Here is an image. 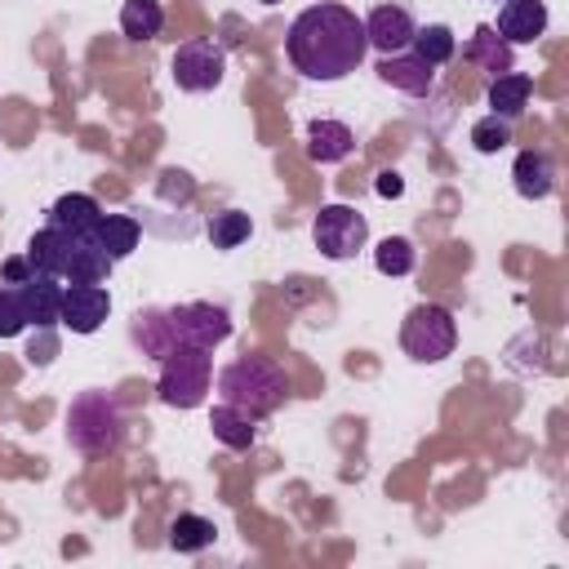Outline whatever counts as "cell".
Masks as SVG:
<instances>
[{
    "instance_id": "6da1fadb",
    "label": "cell",
    "mask_w": 569,
    "mask_h": 569,
    "mask_svg": "<svg viewBox=\"0 0 569 569\" xmlns=\"http://www.w3.org/2000/svg\"><path fill=\"white\" fill-rule=\"evenodd\" d=\"M284 53H289L293 71H302L307 80H342V76H351V71L365 62V53H369L365 18H356L347 4L320 0V4L302 9V13L289 22Z\"/></svg>"
},
{
    "instance_id": "7a4b0ae2",
    "label": "cell",
    "mask_w": 569,
    "mask_h": 569,
    "mask_svg": "<svg viewBox=\"0 0 569 569\" xmlns=\"http://www.w3.org/2000/svg\"><path fill=\"white\" fill-rule=\"evenodd\" d=\"M218 396L258 422V418H267V413H276V409L284 405L289 378H284V369H280L276 360H267V356H240V360H231V365L218 373Z\"/></svg>"
},
{
    "instance_id": "3957f363",
    "label": "cell",
    "mask_w": 569,
    "mask_h": 569,
    "mask_svg": "<svg viewBox=\"0 0 569 569\" xmlns=\"http://www.w3.org/2000/svg\"><path fill=\"white\" fill-rule=\"evenodd\" d=\"M67 440L80 453H111L120 445V409L107 391H84L71 400L67 413Z\"/></svg>"
},
{
    "instance_id": "277c9868",
    "label": "cell",
    "mask_w": 569,
    "mask_h": 569,
    "mask_svg": "<svg viewBox=\"0 0 569 569\" xmlns=\"http://www.w3.org/2000/svg\"><path fill=\"white\" fill-rule=\"evenodd\" d=\"M453 342H458V325L440 302H418L400 325V347L422 365L445 360L453 351Z\"/></svg>"
},
{
    "instance_id": "5b68a950",
    "label": "cell",
    "mask_w": 569,
    "mask_h": 569,
    "mask_svg": "<svg viewBox=\"0 0 569 569\" xmlns=\"http://www.w3.org/2000/svg\"><path fill=\"white\" fill-rule=\"evenodd\" d=\"M209 378H213V365L204 347H173L160 369V400L173 409H196L209 391Z\"/></svg>"
},
{
    "instance_id": "8992f818",
    "label": "cell",
    "mask_w": 569,
    "mask_h": 569,
    "mask_svg": "<svg viewBox=\"0 0 569 569\" xmlns=\"http://www.w3.org/2000/svg\"><path fill=\"white\" fill-rule=\"evenodd\" d=\"M160 316H164V329H169L173 347H204V351H213L231 333L227 311L213 307V302H182V307H169Z\"/></svg>"
},
{
    "instance_id": "52a82bcc",
    "label": "cell",
    "mask_w": 569,
    "mask_h": 569,
    "mask_svg": "<svg viewBox=\"0 0 569 569\" xmlns=\"http://www.w3.org/2000/svg\"><path fill=\"white\" fill-rule=\"evenodd\" d=\"M311 236H316V249H320L325 258L342 262V258H356V253L365 249L369 222H365V213H356L351 204H325V209L316 213Z\"/></svg>"
},
{
    "instance_id": "ba28073f",
    "label": "cell",
    "mask_w": 569,
    "mask_h": 569,
    "mask_svg": "<svg viewBox=\"0 0 569 569\" xmlns=\"http://www.w3.org/2000/svg\"><path fill=\"white\" fill-rule=\"evenodd\" d=\"M222 71H227V53H222V44H213V40H187V44H178L173 58H169V76H173V84L187 89V93L218 89V84H222Z\"/></svg>"
},
{
    "instance_id": "9c48e42d",
    "label": "cell",
    "mask_w": 569,
    "mask_h": 569,
    "mask_svg": "<svg viewBox=\"0 0 569 569\" xmlns=\"http://www.w3.org/2000/svg\"><path fill=\"white\" fill-rule=\"evenodd\" d=\"M107 311H111V298L102 284H62L58 325H67L71 333H98Z\"/></svg>"
},
{
    "instance_id": "30bf717a",
    "label": "cell",
    "mask_w": 569,
    "mask_h": 569,
    "mask_svg": "<svg viewBox=\"0 0 569 569\" xmlns=\"http://www.w3.org/2000/svg\"><path fill=\"white\" fill-rule=\"evenodd\" d=\"M413 18H409V9L405 4H378L369 18H365V40H369V49H378V53H400V49H409V40H413Z\"/></svg>"
},
{
    "instance_id": "8fae6325",
    "label": "cell",
    "mask_w": 569,
    "mask_h": 569,
    "mask_svg": "<svg viewBox=\"0 0 569 569\" xmlns=\"http://www.w3.org/2000/svg\"><path fill=\"white\" fill-rule=\"evenodd\" d=\"M493 31H498L507 44H533V40L547 31V4H542V0H502Z\"/></svg>"
},
{
    "instance_id": "7c38bea8",
    "label": "cell",
    "mask_w": 569,
    "mask_h": 569,
    "mask_svg": "<svg viewBox=\"0 0 569 569\" xmlns=\"http://www.w3.org/2000/svg\"><path fill=\"white\" fill-rule=\"evenodd\" d=\"M378 76H382V84H391V89H400V93H427L431 89V80H436V67L431 62H422L413 49H400V53H382V62H378Z\"/></svg>"
},
{
    "instance_id": "4fadbf2b",
    "label": "cell",
    "mask_w": 569,
    "mask_h": 569,
    "mask_svg": "<svg viewBox=\"0 0 569 569\" xmlns=\"http://www.w3.org/2000/svg\"><path fill=\"white\" fill-rule=\"evenodd\" d=\"M18 293H22L27 325H36V329L58 325V307H62V280H58V276L36 271L31 280H22V284H18Z\"/></svg>"
},
{
    "instance_id": "5bb4252c",
    "label": "cell",
    "mask_w": 569,
    "mask_h": 569,
    "mask_svg": "<svg viewBox=\"0 0 569 569\" xmlns=\"http://www.w3.org/2000/svg\"><path fill=\"white\" fill-rule=\"evenodd\" d=\"M111 258H107V249L93 240V231L89 236H76L71 240V258H67V271H62V284H102L107 276H111Z\"/></svg>"
},
{
    "instance_id": "9a60e30c",
    "label": "cell",
    "mask_w": 569,
    "mask_h": 569,
    "mask_svg": "<svg viewBox=\"0 0 569 569\" xmlns=\"http://www.w3.org/2000/svg\"><path fill=\"white\" fill-rule=\"evenodd\" d=\"M71 240H76V231H62V227H40L31 240H27V262L36 267V271H44V276H58L62 280V271H67V258H71Z\"/></svg>"
},
{
    "instance_id": "2e32d148",
    "label": "cell",
    "mask_w": 569,
    "mask_h": 569,
    "mask_svg": "<svg viewBox=\"0 0 569 569\" xmlns=\"http://www.w3.org/2000/svg\"><path fill=\"white\" fill-rule=\"evenodd\" d=\"M351 147H356V138L342 120H311L307 124V156L316 164H338L351 156Z\"/></svg>"
},
{
    "instance_id": "e0dca14e",
    "label": "cell",
    "mask_w": 569,
    "mask_h": 569,
    "mask_svg": "<svg viewBox=\"0 0 569 569\" xmlns=\"http://www.w3.org/2000/svg\"><path fill=\"white\" fill-rule=\"evenodd\" d=\"M511 178H516V191L525 200H547L551 187H556V164L542 151H520L516 164H511Z\"/></svg>"
},
{
    "instance_id": "ac0fdd59",
    "label": "cell",
    "mask_w": 569,
    "mask_h": 569,
    "mask_svg": "<svg viewBox=\"0 0 569 569\" xmlns=\"http://www.w3.org/2000/svg\"><path fill=\"white\" fill-rule=\"evenodd\" d=\"M98 218H102V204L93 196H84V191H67L49 209V222L62 227V231H76V236H89L98 227Z\"/></svg>"
},
{
    "instance_id": "d6986e66",
    "label": "cell",
    "mask_w": 569,
    "mask_h": 569,
    "mask_svg": "<svg viewBox=\"0 0 569 569\" xmlns=\"http://www.w3.org/2000/svg\"><path fill=\"white\" fill-rule=\"evenodd\" d=\"M529 89H533V80H529L525 71H502V76H493V80H489V107H493V116L516 120V116L529 107Z\"/></svg>"
},
{
    "instance_id": "ffe728a7",
    "label": "cell",
    "mask_w": 569,
    "mask_h": 569,
    "mask_svg": "<svg viewBox=\"0 0 569 569\" xmlns=\"http://www.w3.org/2000/svg\"><path fill=\"white\" fill-rule=\"evenodd\" d=\"M93 240L107 249L111 262H120V258H129L138 249V222L129 213H102L98 227H93Z\"/></svg>"
},
{
    "instance_id": "44dd1931",
    "label": "cell",
    "mask_w": 569,
    "mask_h": 569,
    "mask_svg": "<svg viewBox=\"0 0 569 569\" xmlns=\"http://www.w3.org/2000/svg\"><path fill=\"white\" fill-rule=\"evenodd\" d=\"M209 427H213V436L227 445V449H249L253 445V436H258V427H253V418L249 413H240L236 405H213V413H209Z\"/></svg>"
},
{
    "instance_id": "7402d4cb",
    "label": "cell",
    "mask_w": 569,
    "mask_h": 569,
    "mask_svg": "<svg viewBox=\"0 0 569 569\" xmlns=\"http://www.w3.org/2000/svg\"><path fill=\"white\" fill-rule=\"evenodd\" d=\"M213 538H218V529H213V520L209 516H196V511H182V516H173L169 520V547L173 551H204V547H213Z\"/></svg>"
},
{
    "instance_id": "603a6c76",
    "label": "cell",
    "mask_w": 569,
    "mask_h": 569,
    "mask_svg": "<svg viewBox=\"0 0 569 569\" xmlns=\"http://www.w3.org/2000/svg\"><path fill=\"white\" fill-rule=\"evenodd\" d=\"M164 27V9L160 0H124L120 4V31L129 40H156Z\"/></svg>"
},
{
    "instance_id": "cb8c5ba5",
    "label": "cell",
    "mask_w": 569,
    "mask_h": 569,
    "mask_svg": "<svg viewBox=\"0 0 569 569\" xmlns=\"http://www.w3.org/2000/svg\"><path fill=\"white\" fill-rule=\"evenodd\" d=\"M467 58L471 62H480L485 71H493V76H502V71H511V44L493 31V27H476V36H471V49H467Z\"/></svg>"
},
{
    "instance_id": "d4e9b609",
    "label": "cell",
    "mask_w": 569,
    "mask_h": 569,
    "mask_svg": "<svg viewBox=\"0 0 569 569\" xmlns=\"http://www.w3.org/2000/svg\"><path fill=\"white\" fill-rule=\"evenodd\" d=\"M409 49H413L422 62L440 67V62H449V58H453V31H449V27H440V22L418 27V31H413V40H409Z\"/></svg>"
},
{
    "instance_id": "484cf974",
    "label": "cell",
    "mask_w": 569,
    "mask_h": 569,
    "mask_svg": "<svg viewBox=\"0 0 569 569\" xmlns=\"http://www.w3.org/2000/svg\"><path fill=\"white\" fill-rule=\"evenodd\" d=\"M249 231H253V222L240 209H222V213L209 218V244L213 249H236V244L249 240Z\"/></svg>"
},
{
    "instance_id": "4316f807",
    "label": "cell",
    "mask_w": 569,
    "mask_h": 569,
    "mask_svg": "<svg viewBox=\"0 0 569 569\" xmlns=\"http://www.w3.org/2000/svg\"><path fill=\"white\" fill-rule=\"evenodd\" d=\"M413 262H418V253H413V244H409L405 236H387V240H378V249H373V267H378L382 276H409Z\"/></svg>"
},
{
    "instance_id": "83f0119b",
    "label": "cell",
    "mask_w": 569,
    "mask_h": 569,
    "mask_svg": "<svg viewBox=\"0 0 569 569\" xmlns=\"http://www.w3.org/2000/svg\"><path fill=\"white\" fill-rule=\"evenodd\" d=\"M511 142V120H502V116H485V120H476L471 124V147L480 151V156H493V151H502Z\"/></svg>"
},
{
    "instance_id": "f1b7e54d",
    "label": "cell",
    "mask_w": 569,
    "mask_h": 569,
    "mask_svg": "<svg viewBox=\"0 0 569 569\" xmlns=\"http://www.w3.org/2000/svg\"><path fill=\"white\" fill-rule=\"evenodd\" d=\"M22 329H27L22 293H18V284H0V338H13Z\"/></svg>"
},
{
    "instance_id": "f546056e",
    "label": "cell",
    "mask_w": 569,
    "mask_h": 569,
    "mask_svg": "<svg viewBox=\"0 0 569 569\" xmlns=\"http://www.w3.org/2000/svg\"><path fill=\"white\" fill-rule=\"evenodd\" d=\"M373 191H378L382 200H396V196H405V178H400L396 169H382L378 182H373Z\"/></svg>"
},
{
    "instance_id": "4dcf8cb0",
    "label": "cell",
    "mask_w": 569,
    "mask_h": 569,
    "mask_svg": "<svg viewBox=\"0 0 569 569\" xmlns=\"http://www.w3.org/2000/svg\"><path fill=\"white\" fill-rule=\"evenodd\" d=\"M0 271H4V284H22V280H31V276H36V267L27 262V253H22V258H4V267H0Z\"/></svg>"
},
{
    "instance_id": "1f68e13d",
    "label": "cell",
    "mask_w": 569,
    "mask_h": 569,
    "mask_svg": "<svg viewBox=\"0 0 569 569\" xmlns=\"http://www.w3.org/2000/svg\"><path fill=\"white\" fill-rule=\"evenodd\" d=\"M262 4H280V0H262Z\"/></svg>"
}]
</instances>
